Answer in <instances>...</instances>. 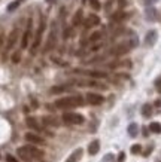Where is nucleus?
Returning <instances> with one entry per match:
<instances>
[{
	"instance_id": "1",
	"label": "nucleus",
	"mask_w": 161,
	"mask_h": 162,
	"mask_svg": "<svg viewBox=\"0 0 161 162\" xmlns=\"http://www.w3.org/2000/svg\"><path fill=\"white\" fill-rule=\"evenodd\" d=\"M18 156L23 159V161L29 162L32 159H40L43 158V150H40L38 147H35L33 144H27V146H23L17 150Z\"/></svg>"
},
{
	"instance_id": "2",
	"label": "nucleus",
	"mask_w": 161,
	"mask_h": 162,
	"mask_svg": "<svg viewBox=\"0 0 161 162\" xmlns=\"http://www.w3.org/2000/svg\"><path fill=\"white\" fill-rule=\"evenodd\" d=\"M84 104V98L79 95H73V97H64L55 101V107L58 109H69V107H78Z\"/></svg>"
},
{
	"instance_id": "3",
	"label": "nucleus",
	"mask_w": 161,
	"mask_h": 162,
	"mask_svg": "<svg viewBox=\"0 0 161 162\" xmlns=\"http://www.w3.org/2000/svg\"><path fill=\"white\" fill-rule=\"evenodd\" d=\"M63 121L66 123H72V125H80L85 122V118L79 113H73V112H67L63 115Z\"/></svg>"
},
{
	"instance_id": "4",
	"label": "nucleus",
	"mask_w": 161,
	"mask_h": 162,
	"mask_svg": "<svg viewBox=\"0 0 161 162\" xmlns=\"http://www.w3.org/2000/svg\"><path fill=\"white\" fill-rule=\"evenodd\" d=\"M87 101L93 106H100L105 101V97H102L100 94H94V92H88L87 94Z\"/></svg>"
},
{
	"instance_id": "5",
	"label": "nucleus",
	"mask_w": 161,
	"mask_h": 162,
	"mask_svg": "<svg viewBox=\"0 0 161 162\" xmlns=\"http://www.w3.org/2000/svg\"><path fill=\"white\" fill-rule=\"evenodd\" d=\"M130 45L128 43H121V45H118V46H115V48H112V51H111V54L112 55H124V54H127L128 51H130Z\"/></svg>"
},
{
	"instance_id": "6",
	"label": "nucleus",
	"mask_w": 161,
	"mask_h": 162,
	"mask_svg": "<svg viewBox=\"0 0 161 162\" xmlns=\"http://www.w3.org/2000/svg\"><path fill=\"white\" fill-rule=\"evenodd\" d=\"M26 140L30 143V144H43L45 143V140L38 135V134H35V132H27L26 134Z\"/></svg>"
},
{
	"instance_id": "7",
	"label": "nucleus",
	"mask_w": 161,
	"mask_h": 162,
	"mask_svg": "<svg viewBox=\"0 0 161 162\" xmlns=\"http://www.w3.org/2000/svg\"><path fill=\"white\" fill-rule=\"evenodd\" d=\"M157 37H158V33L155 30H149L146 37H145V45L146 46H154L155 42H157Z\"/></svg>"
},
{
	"instance_id": "8",
	"label": "nucleus",
	"mask_w": 161,
	"mask_h": 162,
	"mask_svg": "<svg viewBox=\"0 0 161 162\" xmlns=\"http://www.w3.org/2000/svg\"><path fill=\"white\" fill-rule=\"evenodd\" d=\"M100 24V18L97 16V15H94V13H91L85 21H84V25L87 27V28H91V27H94V25H99Z\"/></svg>"
},
{
	"instance_id": "9",
	"label": "nucleus",
	"mask_w": 161,
	"mask_h": 162,
	"mask_svg": "<svg viewBox=\"0 0 161 162\" xmlns=\"http://www.w3.org/2000/svg\"><path fill=\"white\" fill-rule=\"evenodd\" d=\"M17 39H18V28H14V30L11 31L9 37H8V43H6V52H8L9 49H12V46L15 45Z\"/></svg>"
},
{
	"instance_id": "10",
	"label": "nucleus",
	"mask_w": 161,
	"mask_h": 162,
	"mask_svg": "<svg viewBox=\"0 0 161 162\" xmlns=\"http://www.w3.org/2000/svg\"><path fill=\"white\" fill-rule=\"evenodd\" d=\"M43 28H45V24H43V21H42V22H40L39 30H38V34H36V39H35V42H33V46H32V52H33V49H36V48L39 46L40 39H42V33H43Z\"/></svg>"
},
{
	"instance_id": "11",
	"label": "nucleus",
	"mask_w": 161,
	"mask_h": 162,
	"mask_svg": "<svg viewBox=\"0 0 161 162\" xmlns=\"http://www.w3.org/2000/svg\"><path fill=\"white\" fill-rule=\"evenodd\" d=\"M82 153H84L82 149H76V150H73L72 155L67 158V161L66 162H79V159L82 158Z\"/></svg>"
},
{
	"instance_id": "12",
	"label": "nucleus",
	"mask_w": 161,
	"mask_h": 162,
	"mask_svg": "<svg viewBox=\"0 0 161 162\" xmlns=\"http://www.w3.org/2000/svg\"><path fill=\"white\" fill-rule=\"evenodd\" d=\"M99 150H100V141H99V140L91 141L90 146H88V153H90V155H96Z\"/></svg>"
},
{
	"instance_id": "13",
	"label": "nucleus",
	"mask_w": 161,
	"mask_h": 162,
	"mask_svg": "<svg viewBox=\"0 0 161 162\" xmlns=\"http://www.w3.org/2000/svg\"><path fill=\"white\" fill-rule=\"evenodd\" d=\"M128 16H130V15H128L127 12H122V10H121V12H115V13L112 15V19H114V21H117V22H120V21L127 19Z\"/></svg>"
},
{
	"instance_id": "14",
	"label": "nucleus",
	"mask_w": 161,
	"mask_h": 162,
	"mask_svg": "<svg viewBox=\"0 0 161 162\" xmlns=\"http://www.w3.org/2000/svg\"><path fill=\"white\" fill-rule=\"evenodd\" d=\"M82 18H84V12L82 10H76V13L73 15V19H72V24L76 27V25H80V22H82Z\"/></svg>"
},
{
	"instance_id": "15",
	"label": "nucleus",
	"mask_w": 161,
	"mask_h": 162,
	"mask_svg": "<svg viewBox=\"0 0 161 162\" xmlns=\"http://www.w3.org/2000/svg\"><path fill=\"white\" fill-rule=\"evenodd\" d=\"M42 122H43L45 125H51V126H58V125H60L58 121H57L55 118H52V116H43V118H42Z\"/></svg>"
},
{
	"instance_id": "16",
	"label": "nucleus",
	"mask_w": 161,
	"mask_h": 162,
	"mask_svg": "<svg viewBox=\"0 0 161 162\" xmlns=\"http://www.w3.org/2000/svg\"><path fill=\"white\" fill-rule=\"evenodd\" d=\"M26 123H27L29 128H32V129H35V131H40V126L38 125V121H36L35 118H27V119H26Z\"/></svg>"
},
{
	"instance_id": "17",
	"label": "nucleus",
	"mask_w": 161,
	"mask_h": 162,
	"mask_svg": "<svg viewBox=\"0 0 161 162\" xmlns=\"http://www.w3.org/2000/svg\"><path fill=\"white\" fill-rule=\"evenodd\" d=\"M127 131H128V135L130 137H136L137 135V132H139V126H137V123H130L128 125V128H127Z\"/></svg>"
},
{
	"instance_id": "18",
	"label": "nucleus",
	"mask_w": 161,
	"mask_h": 162,
	"mask_svg": "<svg viewBox=\"0 0 161 162\" xmlns=\"http://www.w3.org/2000/svg\"><path fill=\"white\" fill-rule=\"evenodd\" d=\"M158 12L154 9V7H149L148 10H146V19H149V21H154V19H157L158 18V15H157Z\"/></svg>"
},
{
	"instance_id": "19",
	"label": "nucleus",
	"mask_w": 161,
	"mask_h": 162,
	"mask_svg": "<svg viewBox=\"0 0 161 162\" xmlns=\"http://www.w3.org/2000/svg\"><path fill=\"white\" fill-rule=\"evenodd\" d=\"M142 115H143L145 118H151V116H152V106H151V104H145V106L142 107Z\"/></svg>"
},
{
	"instance_id": "20",
	"label": "nucleus",
	"mask_w": 161,
	"mask_h": 162,
	"mask_svg": "<svg viewBox=\"0 0 161 162\" xmlns=\"http://www.w3.org/2000/svg\"><path fill=\"white\" fill-rule=\"evenodd\" d=\"M29 39H30V30H27L24 34H23V39H21V48L26 49L27 45H29Z\"/></svg>"
},
{
	"instance_id": "21",
	"label": "nucleus",
	"mask_w": 161,
	"mask_h": 162,
	"mask_svg": "<svg viewBox=\"0 0 161 162\" xmlns=\"http://www.w3.org/2000/svg\"><path fill=\"white\" fill-rule=\"evenodd\" d=\"M149 131L151 132H155V134H160L161 132V123L160 122H152L149 125Z\"/></svg>"
},
{
	"instance_id": "22",
	"label": "nucleus",
	"mask_w": 161,
	"mask_h": 162,
	"mask_svg": "<svg viewBox=\"0 0 161 162\" xmlns=\"http://www.w3.org/2000/svg\"><path fill=\"white\" fill-rule=\"evenodd\" d=\"M87 75L88 76H91V78H99V79H102V78H106L108 75L106 73H103V72H87Z\"/></svg>"
},
{
	"instance_id": "23",
	"label": "nucleus",
	"mask_w": 161,
	"mask_h": 162,
	"mask_svg": "<svg viewBox=\"0 0 161 162\" xmlns=\"http://www.w3.org/2000/svg\"><path fill=\"white\" fill-rule=\"evenodd\" d=\"M54 42H55V33L52 31V33L49 34V39H48V43H46V49H45V51H49V49L54 46Z\"/></svg>"
},
{
	"instance_id": "24",
	"label": "nucleus",
	"mask_w": 161,
	"mask_h": 162,
	"mask_svg": "<svg viewBox=\"0 0 161 162\" xmlns=\"http://www.w3.org/2000/svg\"><path fill=\"white\" fill-rule=\"evenodd\" d=\"M90 6H91L94 10H100V7H102V4H100L99 0H90Z\"/></svg>"
},
{
	"instance_id": "25",
	"label": "nucleus",
	"mask_w": 161,
	"mask_h": 162,
	"mask_svg": "<svg viewBox=\"0 0 161 162\" xmlns=\"http://www.w3.org/2000/svg\"><path fill=\"white\" fill-rule=\"evenodd\" d=\"M20 61H21V52H20V51H17V52H14V55H12V63L18 64Z\"/></svg>"
},
{
	"instance_id": "26",
	"label": "nucleus",
	"mask_w": 161,
	"mask_h": 162,
	"mask_svg": "<svg viewBox=\"0 0 161 162\" xmlns=\"http://www.w3.org/2000/svg\"><path fill=\"white\" fill-rule=\"evenodd\" d=\"M64 91H67L66 86H54V88L51 89L52 94H60V92H64Z\"/></svg>"
},
{
	"instance_id": "27",
	"label": "nucleus",
	"mask_w": 161,
	"mask_h": 162,
	"mask_svg": "<svg viewBox=\"0 0 161 162\" xmlns=\"http://www.w3.org/2000/svg\"><path fill=\"white\" fill-rule=\"evenodd\" d=\"M140 152H142V146H140V144L131 146V153H133V155H139Z\"/></svg>"
},
{
	"instance_id": "28",
	"label": "nucleus",
	"mask_w": 161,
	"mask_h": 162,
	"mask_svg": "<svg viewBox=\"0 0 161 162\" xmlns=\"http://www.w3.org/2000/svg\"><path fill=\"white\" fill-rule=\"evenodd\" d=\"M100 37H102V31H96L90 36V42H97Z\"/></svg>"
},
{
	"instance_id": "29",
	"label": "nucleus",
	"mask_w": 161,
	"mask_h": 162,
	"mask_svg": "<svg viewBox=\"0 0 161 162\" xmlns=\"http://www.w3.org/2000/svg\"><path fill=\"white\" fill-rule=\"evenodd\" d=\"M20 3H21V1H18V0H17V1H14V3H11V4L8 6V10H9V12L15 10V9H17V7L20 6Z\"/></svg>"
},
{
	"instance_id": "30",
	"label": "nucleus",
	"mask_w": 161,
	"mask_h": 162,
	"mask_svg": "<svg viewBox=\"0 0 161 162\" xmlns=\"http://www.w3.org/2000/svg\"><path fill=\"white\" fill-rule=\"evenodd\" d=\"M6 162H20L15 156H12V155H6Z\"/></svg>"
},
{
	"instance_id": "31",
	"label": "nucleus",
	"mask_w": 161,
	"mask_h": 162,
	"mask_svg": "<svg viewBox=\"0 0 161 162\" xmlns=\"http://www.w3.org/2000/svg\"><path fill=\"white\" fill-rule=\"evenodd\" d=\"M124 161H125V153L121 152L120 155H118V162H124Z\"/></svg>"
},
{
	"instance_id": "32",
	"label": "nucleus",
	"mask_w": 161,
	"mask_h": 162,
	"mask_svg": "<svg viewBox=\"0 0 161 162\" xmlns=\"http://www.w3.org/2000/svg\"><path fill=\"white\" fill-rule=\"evenodd\" d=\"M152 149H154V147H152V146H149V147H148V149L143 152V155H145V156H149V153L152 152Z\"/></svg>"
},
{
	"instance_id": "33",
	"label": "nucleus",
	"mask_w": 161,
	"mask_h": 162,
	"mask_svg": "<svg viewBox=\"0 0 161 162\" xmlns=\"http://www.w3.org/2000/svg\"><path fill=\"white\" fill-rule=\"evenodd\" d=\"M118 6L120 7H125L127 6V0H118Z\"/></svg>"
},
{
	"instance_id": "34",
	"label": "nucleus",
	"mask_w": 161,
	"mask_h": 162,
	"mask_svg": "<svg viewBox=\"0 0 161 162\" xmlns=\"http://www.w3.org/2000/svg\"><path fill=\"white\" fill-rule=\"evenodd\" d=\"M155 86H157V89H158V92L161 94V79H158V81L155 82Z\"/></svg>"
},
{
	"instance_id": "35",
	"label": "nucleus",
	"mask_w": 161,
	"mask_h": 162,
	"mask_svg": "<svg viewBox=\"0 0 161 162\" xmlns=\"http://www.w3.org/2000/svg\"><path fill=\"white\" fill-rule=\"evenodd\" d=\"M142 131H143V135H145V137H148V135H149V132H148V131H149V128H145V126H143V128H142Z\"/></svg>"
},
{
	"instance_id": "36",
	"label": "nucleus",
	"mask_w": 161,
	"mask_h": 162,
	"mask_svg": "<svg viewBox=\"0 0 161 162\" xmlns=\"http://www.w3.org/2000/svg\"><path fill=\"white\" fill-rule=\"evenodd\" d=\"M145 1V4H152V3H155L157 0H143Z\"/></svg>"
},
{
	"instance_id": "37",
	"label": "nucleus",
	"mask_w": 161,
	"mask_h": 162,
	"mask_svg": "<svg viewBox=\"0 0 161 162\" xmlns=\"http://www.w3.org/2000/svg\"><path fill=\"white\" fill-rule=\"evenodd\" d=\"M2 42H3V36H0V46H2Z\"/></svg>"
},
{
	"instance_id": "38",
	"label": "nucleus",
	"mask_w": 161,
	"mask_h": 162,
	"mask_svg": "<svg viewBox=\"0 0 161 162\" xmlns=\"http://www.w3.org/2000/svg\"><path fill=\"white\" fill-rule=\"evenodd\" d=\"M46 1H48V3H54L55 0H46Z\"/></svg>"
},
{
	"instance_id": "39",
	"label": "nucleus",
	"mask_w": 161,
	"mask_h": 162,
	"mask_svg": "<svg viewBox=\"0 0 161 162\" xmlns=\"http://www.w3.org/2000/svg\"><path fill=\"white\" fill-rule=\"evenodd\" d=\"M18 1H21V0H18Z\"/></svg>"
}]
</instances>
